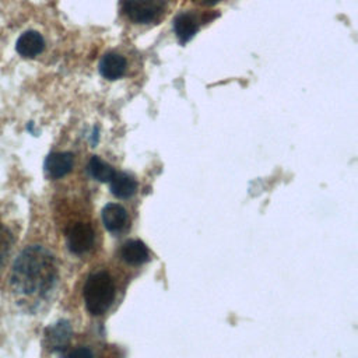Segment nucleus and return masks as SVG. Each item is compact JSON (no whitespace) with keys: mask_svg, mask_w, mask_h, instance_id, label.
<instances>
[{"mask_svg":"<svg viewBox=\"0 0 358 358\" xmlns=\"http://www.w3.org/2000/svg\"><path fill=\"white\" fill-rule=\"evenodd\" d=\"M126 59L115 52L105 53L99 62V73L106 80H117L126 73Z\"/></svg>","mask_w":358,"mask_h":358,"instance_id":"0eeeda50","label":"nucleus"},{"mask_svg":"<svg viewBox=\"0 0 358 358\" xmlns=\"http://www.w3.org/2000/svg\"><path fill=\"white\" fill-rule=\"evenodd\" d=\"M102 222L109 232H120L129 224L127 211L117 203H109L102 208Z\"/></svg>","mask_w":358,"mask_h":358,"instance_id":"39448f33","label":"nucleus"},{"mask_svg":"<svg viewBox=\"0 0 358 358\" xmlns=\"http://www.w3.org/2000/svg\"><path fill=\"white\" fill-rule=\"evenodd\" d=\"M193 1H196V3H199L201 6H206V7H211V6L217 4V3H220L221 0H193Z\"/></svg>","mask_w":358,"mask_h":358,"instance_id":"dca6fc26","label":"nucleus"},{"mask_svg":"<svg viewBox=\"0 0 358 358\" xmlns=\"http://www.w3.org/2000/svg\"><path fill=\"white\" fill-rule=\"evenodd\" d=\"M74 165V157L71 152H52L45 161V171L49 178L59 179L67 175Z\"/></svg>","mask_w":358,"mask_h":358,"instance_id":"423d86ee","label":"nucleus"},{"mask_svg":"<svg viewBox=\"0 0 358 358\" xmlns=\"http://www.w3.org/2000/svg\"><path fill=\"white\" fill-rule=\"evenodd\" d=\"M71 337V327L69 322H59L55 326L49 327L46 331V340L50 348L62 350L69 343Z\"/></svg>","mask_w":358,"mask_h":358,"instance_id":"f8f14e48","label":"nucleus"},{"mask_svg":"<svg viewBox=\"0 0 358 358\" xmlns=\"http://www.w3.org/2000/svg\"><path fill=\"white\" fill-rule=\"evenodd\" d=\"M169 0H122V11L134 24H151L162 18Z\"/></svg>","mask_w":358,"mask_h":358,"instance_id":"7ed1b4c3","label":"nucleus"},{"mask_svg":"<svg viewBox=\"0 0 358 358\" xmlns=\"http://www.w3.org/2000/svg\"><path fill=\"white\" fill-rule=\"evenodd\" d=\"M109 187L112 194L117 199H129L137 192V182L127 173L116 172L109 182Z\"/></svg>","mask_w":358,"mask_h":358,"instance_id":"9b49d317","label":"nucleus"},{"mask_svg":"<svg viewBox=\"0 0 358 358\" xmlns=\"http://www.w3.org/2000/svg\"><path fill=\"white\" fill-rule=\"evenodd\" d=\"M67 358H94V354L90 348L87 347H78L76 350H73Z\"/></svg>","mask_w":358,"mask_h":358,"instance_id":"2eb2a0df","label":"nucleus"},{"mask_svg":"<svg viewBox=\"0 0 358 358\" xmlns=\"http://www.w3.org/2000/svg\"><path fill=\"white\" fill-rule=\"evenodd\" d=\"M95 234L88 222H76L67 231V246L70 252L83 255L94 246Z\"/></svg>","mask_w":358,"mask_h":358,"instance_id":"20e7f679","label":"nucleus"},{"mask_svg":"<svg viewBox=\"0 0 358 358\" xmlns=\"http://www.w3.org/2000/svg\"><path fill=\"white\" fill-rule=\"evenodd\" d=\"M57 267L53 255L43 246L24 249L11 270V285L24 296H43L55 284Z\"/></svg>","mask_w":358,"mask_h":358,"instance_id":"f257e3e1","label":"nucleus"},{"mask_svg":"<svg viewBox=\"0 0 358 358\" xmlns=\"http://www.w3.org/2000/svg\"><path fill=\"white\" fill-rule=\"evenodd\" d=\"M45 48V41L42 38V35L36 31H27L24 32L15 45L17 52L22 56V57H35L38 56Z\"/></svg>","mask_w":358,"mask_h":358,"instance_id":"1a4fd4ad","label":"nucleus"},{"mask_svg":"<svg viewBox=\"0 0 358 358\" xmlns=\"http://www.w3.org/2000/svg\"><path fill=\"white\" fill-rule=\"evenodd\" d=\"M10 249H11V235L8 229L3 224H0V267L3 266Z\"/></svg>","mask_w":358,"mask_h":358,"instance_id":"4468645a","label":"nucleus"},{"mask_svg":"<svg viewBox=\"0 0 358 358\" xmlns=\"http://www.w3.org/2000/svg\"><path fill=\"white\" fill-rule=\"evenodd\" d=\"M87 172L98 182H110L116 171L112 165H109L106 161L101 159L99 157L94 155L87 164Z\"/></svg>","mask_w":358,"mask_h":358,"instance_id":"ddd939ff","label":"nucleus"},{"mask_svg":"<svg viewBox=\"0 0 358 358\" xmlns=\"http://www.w3.org/2000/svg\"><path fill=\"white\" fill-rule=\"evenodd\" d=\"M175 34L182 45L187 43L199 31V20L189 11L179 13L173 21Z\"/></svg>","mask_w":358,"mask_h":358,"instance_id":"6e6552de","label":"nucleus"},{"mask_svg":"<svg viewBox=\"0 0 358 358\" xmlns=\"http://www.w3.org/2000/svg\"><path fill=\"white\" fill-rule=\"evenodd\" d=\"M115 299V285L106 271L92 273L84 285V301L91 315L105 313Z\"/></svg>","mask_w":358,"mask_h":358,"instance_id":"f03ea898","label":"nucleus"},{"mask_svg":"<svg viewBox=\"0 0 358 358\" xmlns=\"http://www.w3.org/2000/svg\"><path fill=\"white\" fill-rule=\"evenodd\" d=\"M120 256L129 264H143L150 259V252L141 241L130 239L123 243Z\"/></svg>","mask_w":358,"mask_h":358,"instance_id":"9d476101","label":"nucleus"}]
</instances>
